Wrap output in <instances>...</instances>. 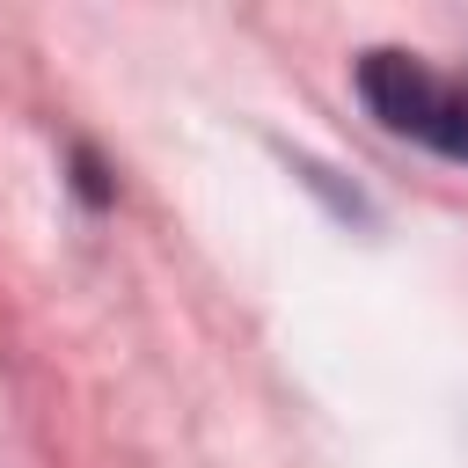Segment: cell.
<instances>
[{
	"label": "cell",
	"mask_w": 468,
	"mask_h": 468,
	"mask_svg": "<svg viewBox=\"0 0 468 468\" xmlns=\"http://www.w3.org/2000/svg\"><path fill=\"white\" fill-rule=\"evenodd\" d=\"M351 80H358V102L373 110L380 132L468 168V80H453V73H439L417 51H395V44L366 51Z\"/></svg>",
	"instance_id": "6da1fadb"
}]
</instances>
